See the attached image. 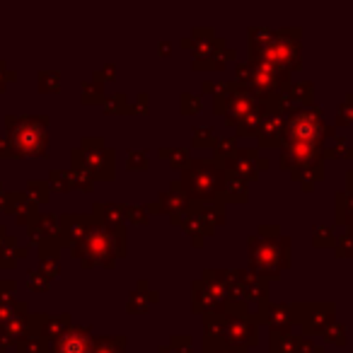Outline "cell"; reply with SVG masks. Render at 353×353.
<instances>
[{
  "label": "cell",
  "mask_w": 353,
  "mask_h": 353,
  "mask_svg": "<svg viewBox=\"0 0 353 353\" xmlns=\"http://www.w3.org/2000/svg\"><path fill=\"white\" fill-rule=\"evenodd\" d=\"M8 155H39L44 152L46 145V136H44V128L39 126L37 121L32 119H22L20 123H10V133H8Z\"/></svg>",
  "instance_id": "cell-1"
},
{
  "label": "cell",
  "mask_w": 353,
  "mask_h": 353,
  "mask_svg": "<svg viewBox=\"0 0 353 353\" xmlns=\"http://www.w3.org/2000/svg\"><path fill=\"white\" fill-rule=\"evenodd\" d=\"M80 351H83V339H80L78 334H68V336L59 343V348H56L54 353H80Z\"/></svg>",
  "instance_id": "cell-2"
}]
</instances>
